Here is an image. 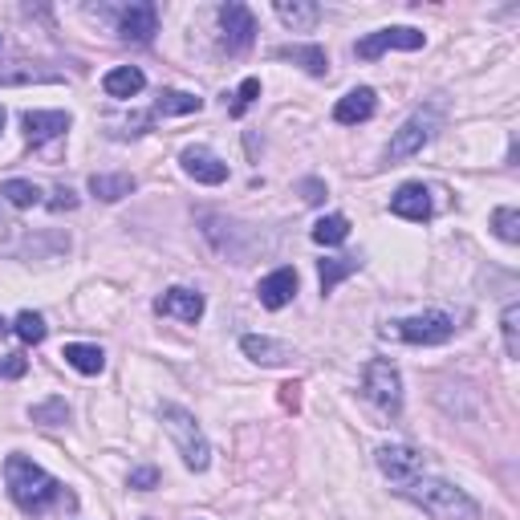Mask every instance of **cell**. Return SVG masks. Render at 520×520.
<instances>
[{
  "label": "cell",
  "mask_w": 520,
  "mask_h": 520,
  "mask_svg": "<svg viewBox=\"0 0 520 520\" xmlns=\"http://www.w3.org/2000/svg\"><path fill=\"white\" fill-rule=\"evenodd\" d=\"M4 484H9L12 504H17L20 512H29V516H37V512L53 508V504L61 500V484L53 480L45 468L25 460V455H9V460H4Z\"/></svg>",
  "instance_id": "cell-1"
},
{
  "label": "cell",
  "mask_w": 520,
  "mask_h": 520,
  "mask_svg": "<svg viewBox=\"0 0 520 520\" xmlns=\"http://www.w3.org/2000/svg\"><path fill=\"white\" fill-rule=\"evenodd\" d=\"M406 496V500H414L419 508L427 512L431 520H480V504L468 496L463 488H455V484L447 480H411L398 488Z\"/></svg>",
  "instance_id": "cell-2"
},
{
  "label": "cell",
  "mask_w": 520,
  "mask_h": 520,
  "mask_svg": "<svg viewBox=\"0 0 520 520\" xmlns=\"http://www.w3.org/2000/svg\"><path fill=\"white\" fill-rule=\"evenodd\" d=\"M159 423H163V431L175 439V447H179L187 468H192V472H203L208 460H212V447L203 439V427L195 423V414L184 411V406H175V403H159Z\"/></svg>",
  "instance_id": "cell-3"
},
{
  "label": "cell",
  "mask_w": 520,
  "mask_h": 520,
  "mask_svg": "<svg viewBox=\"0 0 520 520\" xmlns=\"http://www.w3.org/2000/svg\"><path fill=\"white\" fill-rule=\"evenodd\" d=\"M382 334L386 337H398V342H411V346H439V342H447V337L455 334V318H452V313L431 309V313H419V318L390 321Z\"/></svg>",
  "instance_id": "cell-4"
},
{
  "label": "cell",
  "mask_w": 520,
  "mask_h": 520,
  "mask_svg": "<svg viewBox=\"0 0 520 520\" xmlns=\"http://www.w3.org/2000/svg\"><path fill=\"white\" fill-rule=\"evenodd\" d=\"M362 390H366V398L374 406H382V411L395 414L398 406H403V378H398V370L386 362V358H374L366 366V378H362Z\"/></svg>",
  "instance_id": "cell-5"
},
{
  "label": "cell",
  "mask_w": 520,
  "mask_h": 520,
  "mask_svg": "<svg viewBox=\"0 0 520 520\" xmlns=\"http://www.w3.org/2000/svg\"><path fill=\"white\" fill-rule=\"evenodd\" d=\"M220 29H224V49L228 53H248L252 41H256V17H252L248 4L232 0L220 9Z\"/></svg>",
  "instance_id": "cell-6"
},
{
  "label": "cell",
  "mask_w": 520,
  "mask_h": 520,
  "mask_svg": "<svg viewBox=\"0 0 520 520\" xmlns=\"http://www.w3.org/2000/svg\"><path fill=\"white\" fill-rule=\"evenodd\" d=\"M435 135V114H411L403 126L395 130L390 146H386V163H398V159H411L414 151H423Z\"/></svg>",
  "instance_id": "cell-7"
},
{
  "label": "cell",
  "mask_w": 520,
  "mask_h": 520,
  "mask_svg": "<svg viewBox=\"0 0 520 520\" xmlns=\"http://www.w3.org/2000/svg\"><path fill=\"white\" fill-rule=\"evenodd\" d=\"M386 49H423V33L419 29H411V25H395V29H378V33H370V37H362L358 41V58L362 61H374V58H382Z\"/></svg>",
  "instance_id": "cell-8"
},
{
  "label": "cell",
  "mask_w": 520,
  "mask_h": 520,
  "mask_svg": "<svg viewBox=\"0 0 520 520\" xmlns=\"http://www.w3.org/2000/svg\"><path fill=\"white\" fill-rule=\"evenodd\" d=\"M378 468H382V476H390L395 484H411L423 472V455L406 444H386V447H378Z\"/></svg>",
  "instance_id": "cell-9"
},
{
  "label": "cell",
  "mask_w": 520,
  "mask_h": 520,
  "mask_svg": "<svg viewBox=\"0 0 520 520\" xmlns=\"http://www.w3.org/2000/svg\"><path fill=\"white\" fill-rule=\"evenodd\" d=\"M154 33H159V9H154V4H146V0L126 4L122 17H118V37L135 41V45H146Z\"/></svg>",
  "instance_id": "cell-10"
},
{
  "label": "cell",
  "mask_w": 520,
  "mask_h": 520,
  "mask_svg": "<svg viewBox=\"0 0 520 520\" xmlns=\"http://www.w3.org/2000/svg\"><path fill=\"white\" fill-rule=\"evenodd\" d=\"M179 163H184V171L192 175L195 184L216 187V184H224V179H228V163H224L220 154L208 151V146H187V151L179 154Z\"/></svg>",
  "instance_id": "cell-11"
},
{
  "label": "cell",
  "mask_w": 520,
  "mask_h": 520,
  "mask_svg": "<svg viewBox=\"0 0 520 520\" xmlns=\"http://www.w3.org/2000/svg\"><path fill=\"white\" fill-rule=\"evenodd\" d=\"M69 130V114L66 110H29L25 114V138L33 146H45L53 138H61Z\"/></svg>",
  "instance_id": "cell-12"
},
{
  "label": "cell",
  "mask_w": 520,
  "mask_h": 520,
  "mask_svg": "<svg viewBox=\"0 0 520 520\" xmlns=\"http://www.w3.org/2000/svg\"><path fill=\"white\" fill-rule=\"evenodd\" d=\"M154 309H159L163 318H179V321H187V326H195V321L203 318V297L195 289L175 285V289H167L163 297L154 301Z\"/></svg>",
  "instance_id": "cell-13"
},
{
  "label": "cell",
  "mask_w": 520,
  "mask_h": 520,
  "mask_svg": "<svg viewBox=\"0 0 520 520\" xmlns=\"http://www.w3.org/2000/svg\"><path fill=\"white\" fill-rule=\"evenodd\" d=\"M256 297L264 309H285L297 297V269H277L256 285Z\"/></svg>",
  "instance_id": "cell-14"
},
{
  "label": "cell",
  "mask_w": 520,
  "mask_h": 520,
  "mask_svg": "<svg viewBox=\"0 0 520 520\" xmlns=\"http://www.w3.org/2000/svg\"><path fill=\"white\" fill-rule=\"evenodd\" d=\"M390 212L403 216V220H414V224L431 220V192L423 184H403L390 195Z\"/></svg>",
  "instance_id": "cell-15"
},
{
  "label": "cell",
  "mask_w": 520,
  "mask_h": 520,
  "mask_svg": "<svg viewBox=\"0 0 520 520\" xmlns=\"http://www.w3.org/2000/svg\"><path fill=\"white\" fill-rule=\"evenodd\" d=\"M58 86L66 82L61 69H49V66H29V61H12V66H0V86Z\"/></svg>",
  "instance_id": "cell-16"
},
{
  "label": "cell",
  "mask_w": 520,
  "mask_h": 520,
  "mask_svg": "<svg viewBox=\"0 0 520 520\" xmlns=\"http://www.w3.org/2000/svg\"><path fill=\"white\" fill-rule=\"evenodd\" d=\"M374 106H378L374 90H370V86H358V90H350L346 98H337V106H334V122H342V126L366 122V118H374Z\"/></svg>",
  "instance_id": "cell-17"
},
{
  "label": "cell",
  "mask_w": 520,
  "mask_h": 520,
  "mask_svg": "<svg viewBox=\"0 0 520 520\" xmlns=\"http://www.w3.org/2000/svg\"><path fill=\"white\" fill-rule=\"evenodd\" d=\"M240 350L252 358V362H260V366H285V362H293V346H285V342H277V337H264V334H248L240 342Z\"/></svg>",
  "instance_id": "cell-18"
},
{
  "label": "cell",
  "mask_w": 520,
  "mask_h": 520,
  "mask_svg": "<svg viewBox=\"0 0 520 520\" xmlns=\"http://www.w3.org/2000/svg\"><path fill=\"white\" fill-rule=\"evenodd\" d=\"M277 61H297L301 69H309L313 77H326L329 74V58L321 45H280L277 53H272Z\"/></svg>",
  "instance_id": "cell-19"
},
{
  "label": "cell",
  "mask_w": 520,
  "mask_h": 520,
  "mask_svg": "<svg viewBox=\"0 0 520 520\" xmlns=\"http://www.w3.org/2000/svg\"><path fill=\"white\" fill-rule=\"evenodd\" d=\"M143 86H146V77H143V69H135V66H118L102 77V90H106L110 98H135Z\"/></svg>",
  "instance_id": "cell-20"
},
{
  "label": "cell",
  "mask_w": 520,
  "mask_h": 520,
  "mask_svg": "<svg viewBox=\"0 0 520 520\" xmlns=\"http://www.w3.org/2000/svg\"><path fill=\"white\" fill-rule=\"evenodd\" d=\"M277 17L289 25V29H313L321 20V9L313 0H277Z\"/></svg>",
  "instance_id": "cell-21"
},
{
  "label": "cell",
  "mask_w": 520,
  "mask_h": 520,
  "mask_svg": "<svg viewBox=\"0 0 520 520\" xmlns=\"http://www.w3.org/2000/svg\"><path fill=\"white\" fill-rule=\"evenodd\" d=\"M362 269V260L358 256H326L318 264V280H321V293H334L342 280L350 277V272Z\"/></svg>",
  "instance_id": "cell-22"
},
{
  "label": "cell",
  "mask_w": 520,
  "mask_h": 520,
  "mask_svg": "<svg viewBox=\"0 0 520 520\" xmlns=\"http://www.w3.org/2000/svg\"><path fill=\"white\" fill-rule=\"evenodd\" d=\"M61 358H66L77 374H102V366H106V354H102L98 346H82V342L66 346L61 350Z\"/></svg>",
  "instance_id": "cell-23"
},
{
  "label": "cell",
  "mask_w": 520,
  "mask_h": 520,
  "mask_svg": "<svg viewBox=\"0 0 520 520\" xmlns=\"http://www.w3.org/2000/svg\"><path fill=\"white\" fill-rule=\"evenodd\" d=\"M90 192H94L98 200L114 203V200L135 192V179H130V175H90Z\"/></svg>",
  "instance_id": "cell-24"
},
{
  "label": "cell",
  "mask_w": 520,
  "mask_h": 520,
  "mask_svg": "<svg viewBox=\"0 0 520 520\" xmlns=\"http://www.w3.org/2000/svg\"><path fill=\"white\" fill-rule=\"evenodd\" d=\"M200 106H203V98L187 94V90H163V94H159V102H154V110H159V114H195Z\"/></svg>",
  "instance_id": "cell-25"
},
{
  "label": "cell",
  "mask_w": 520,
  "mask_h": 520,
  "mask_svg": "<svg viewBox=\"0 0 520 520\" xmlns=\"http://www.w3.org/2000/svg\"><path fill=\"white\" fill-rule=\"evenodd\" d=\"M346 236H350V220H346V216H337V212L334 216H321V220L313 224V240L326 244V248H329V244H342Z\"/></svg>",
  "instance_id": "cell-26"
},
{
  "label": "cell",
  "mask_w": 520,
  "mask_h": 520,
  "mask_svg": "<svg viewBox=\"0 0 520 520\" xmlns=\"http://www.w3.org/2000/svg\"><path fill=\"white\" fill-rule=\"evenodd\" d=\"M12 334L25 342V346H37V342H45V318L41 313H33V309H25V313H17V321H12Z\"/></svg>",
  "instance_id": "cell-27"
},
{
  "label": "cell",
  "mask_w": 520,
  "mask_h": 520,
  "mask_svg": "<svg viewBox=\"0 0 520 520\" xmlns=\"http://www.w3.org/2000/svg\"><path fill=\"white\" fill-rule=\"evenodd\" d=\"M0 195H4L12 208H37L41 203V187L29 184V179H9V184L0 187Z\"/></svg>",
  "instance_id": "cell-28"
},
{
  "label": "cell",
  "mask_w": 520,
  "mask_h": 520,
  "mask_svg": "<svg viewBox=\"0 0 520 520\" xmlns=\"http://www.w3.org/2000/svg\"><path fill=\"white\" fill-rule=\"evenodd\" d=\"M500 329H504V350H508V358H520V305H516V301H508V305H504Z\"/></svg>",
  "instance_id": "cell-29"
},
{
  "label": "cell",
  "mask_w": 520,
  "mask_h": 520,
  "mask_svg": "<svg viewBox=\"0 0 520 520\" xmlns=\"http://www.w3.org/2000/svg\"><path fill=\"white\" fill-rule=\"evenodd\" d=\"M492 228H496V236H500V240L516 244L520 240V212H516V208H500V212L492 216Z\"/></svg>",
  "instance_id": "cell-30"
},
{
  "label": "cell",
  "mask_w": 520,
  "mask_h": 520,
  "mask_svg": "<svg viewBox=\"0 0 520 520\" xmlns=\"http://www.w3.org/2000/svg\"><path fill=\"white\" fill-rule=\"evenodd\" d=\"M33 423H49V427H53V423H66V419H69V406H66V398H49V403H37V406H33Z\"/></svg>",
  "instance_id": "cell-31"
},
{
  "label": "cell",
  "mask_w": 520,
  "mask_h": 520,
  "mask_svg": "<svg viewBox=\"0 0 520 520\" xmlns=\"http://www.w3.org/2000/svg\"><path fill=\"white\" fill-rule=\"evenodd\" d=\"M256 98H260V77H248V82L236 90V110H232V114H244V110H248Z\"/></svg>",
  "instance_id": "cell-32"
},
{
  "label": "cell",
  "mask_w": 520,
  "mask_h": 520,
  "mask_svg": "<svg viewBox=\"0 0 520 520\" xmlns=\"http://www.w3.org/2000/svg\"><path fill=\"white\" fill-rule=\"evenodd\" d=\"M25 370H29V362H25L20 354H4V358H0V378H20Z\"/></svg>",
  "instance_id": "cell-33"
},
{
  "label": "cell",
  "mask_w": 520,
  "mask_h": 520,
  "mask_svg": "<svg viewBox=\"0 0 520 520\" xmlns=\"http://www.w3.org/2000/svg\"><path fill=\"white\" fill-rule=\"evenodd\" d=\"M277 390H280V406H285V411H297V406H301V382H280L277 386Z\"/></svg>",
  "instance_id": "cell-34"
},
{
  "label": "cell",
  "mask_w": 520,
  "mask_h": 520,
  "mask_svg": "<svg viewBox=\"0 0 520 520\" xmlns=\"http://www.w3.org/2000/svg\"><path fill=\"white\" fill-rule=\"evenodd\" d=\"M154 484H159V472H154V468H135V472H130V488L146 492V488H154Z\"/></svg>",
  "instance_id": "cell-35"
},
{
  "label": "cell",
  "mask_w": 520,
  "mask_h": 520,
  "mask_svg": "<svg viewBox=\"0 0 520 520\" xmlns=\"http://www.w3.org/2000/svg\"><path fill=\"white\" fill-rule=\"evenodd\" d=\"M49 208H53V212H69V208H77V195L69 192V187H58L53 200H49Z\"/></svg>",
  "instance_id": "cell-36"
},
{
  "label": "cell",
  "mask_w": 520,
  "mask_h": 520,
  "mask_svg": "<svg viewBox=\"0 0 520 520\" xmlns=\"http://www.w3.org/2000/svg\"><path fill=\"white\" fill-rule=\"evenodd\" d=\"M301 192H305L309 203H321V195H326V184H318V179H305V184H301Z\"/></svg>",
  "instance_id": "cell-37"
},
{
  "label": "cell",
  "mask_w": 520,
  "mask_h": 520,
  "mask_svg": "<svg viewBox=\"0 0 520 520\" xmlns=\"http://www.w3.org/2000/svg\"><path fill=\"white\" fill-rule=\"evenodd\" d=\"M9 329H12V326H9V321H4V318H0V337L9 334Z\"/></svg>",
  "instance_id": "cell-38"
},
{
  "label": "cell",
  "mask_w": 520,
  "mask_h": 520,
  "mask_svg": "<svg viewBox=\"0 0 520 520\" xmlns=\"http://www.w3.org/2000/svg\"><path fill=\"white\" fill-rule=\"evenodd\" d=\"M0 130H4V106H0Z\"/></svg>",
  "instance_id": "cell-39"
},
{
  "label": "cell",
  "mask_w": 520,
  "mask_h": 520,
  "mask_svg": "<svg viewBox=\"0 0 520 520\" xmlns=\"http://www.w3.org/2000/svg\"><path fill=\"white\" fill-rule=\"evenodd\" d=\"M0 45H4V37H0Z\"/></svg>",
  "instance_id": "cell-40"
}]
</instances>
